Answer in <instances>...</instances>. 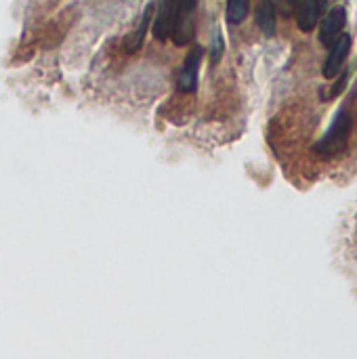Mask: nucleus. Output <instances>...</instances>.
I'll list each match as a JSON object with an SVG mask.
<instances>
[{
    "label": "nucleus",
    "mask_w": 357,
    "mask_h": 359,
    "mask_svg": "<svg viewBox=\"0 0 357 359\" xmlns=\"http://www.w3.org/2000/svg\"><path fill=\"white\" fill-rule=\"evenodd\" d=\"M349 135H351V114L349 107L343 105L337 114L332 124L328 126L326 135L314 145V151L322 158H332L339 156L347 149L349 143Z\"/></svg>",
    "instance_id": "f257e3e1"
},
{
    "label": "nucleus",
    "mask_w": 357,
    "mask_h": 359,
    "mask_svg": "<svg viewBox=\"0 0 357 359\" xmlns=\"http://www.w3.org/2000/svg\"><path fill=\"white\" fill-rule=\"evenodd\" d=\"M198 0H177L175 2V23L170 38L177 46H185L194 38V11Z\"/></svg>",
    "instance_id": "f03ea898"
},
{
    "label": "nucleus",
    "mask_w": 357,
    "mask_h": 359,
    "mask_svg": "<svg viewBox=\"0 0 357 359\" xmlns=\"http://www.w3.org/2000/svg\"><path fill=\"white\" fill-rule=\"evenodd\" d=\"M349 50H351V36L349 34H341V38L332 46H328V55H326L324 65H322V74L326 80H335L341 74V69L349 57Z\"/></svg>",
    "instance_id": "7ed1b4c3"
},
{
    "label": "nucleus",
    "mask_w": 357,
    "mask_h": 359,
    "mask_svg": "<svg viewBox=\"0 0 357 359\" xmlns=\"http://www.w3.org/2000/svg\"><path fill=\"white\" fill-rule=\"evenodd\" d=\"M345 23H347V11H345V6L330 8L328 15L320 23V42L324 46H332L341 38V34L345 29Z\"/></svg>",
    "instance_id": "20e7f679"
},
{
    "label": "nucleus",
    "mask_w": 357,
    "mask_h": 359,
    "mask_svg": "<svg viewBox=\"0 0 357 359\" xmlns=\"http://www.w3.org/2000/svg\"><path fill=\"white\" fill-rule=\"evenodd\" d=\"M202 57H204V50L200 46H194L187 53V57L183 61V67H181V74H179V82H177V86H179L181 93H196Z\"/></svg>",
    "instance_id": "39448f33"
},
{
    "label": "nucleus",
    "mask_w": 357,
    "mask_h": 359,
    "mask_svg": "<svg viewBox=\"0 0 357 359\" xmlns=\"http://www.w3.org/2000/svg\"><path fill=\"white\" fill-rule=\"evenodd\" d=\"M175 2L177 0H158L156 2V15H154V21L149 27H151L154 38L160 42L170 38L173 23H175Z\"/></svg>",
    "instance_id": "423d86ee"
},
{
    "label": "nucleus",
    "mask_w": 357,
    "mask_h": 359,
    "mask_svg": "<svg viewBox=\"0 0 357 359\" xmlns=\"http://www.w3.org/2000/svg\"><path fill=\"white\" fill-rule=\"evenodd\" d=\"M326 0H299L297 4V25L301 32H314L324 13Z\"/></svg>",
    "instance_id": "0eeeda50"
},
{
    "label": "nucleus",
    "mask_w": 357,
    "mask_h": 359,
    "mask_svg": "<svg viewBox=\"0 0 357 359\" xmlns=\"http://www.w3.org/2000/svg\"><path fill=\"white\" fill-rule=\"evenodd\" d=\"M154 13H156V2H149V4L145 6L143 15H141L139 25H137V27L126 36V40H124V50H126V53H137V50L143 46L145 34H147V29H149V25H151V21H154Z\"/></svg>",
    "instance_id": "6e6552de"
},
{
    "label": "nucleus",
    "mask_w": 357,
    "mask_h": 359,
    "mask_svg": "<svg viewBox=\"0 0 357 359\" xmlns=\"http://www.w3.org/2000/svg\"><path fill=\"white\" fill-rule=\"evenodd\" d=\"M255 21L259 25V29L265 36H276V27H278V13H276V4L271 0H259L257 8H255Z\"/></svg>",
    "instance_id": "1a4fd4ad"
},
{
    "label": "nucleus",
    "mask_w": 357,
    "mask_h": 359,
    "mask_svg": "<svg viewBox=\"0 0 357 359\" xmlns=\"http://www.w3.org/2000/svg\"><path fill=\"white\" fill-rule=\"evenodd\" d=\"M250 11V0H227V8H225V17L227 23L238 25L248 17Z\"/></svg>",
    "instance_id": "9d476101"
},
{
    "label": "nucleus",
    "mask_w": 357,
    "mask_h": 359,
    "mask_svg": "<svg viewBox=\"0 0 357 359\" xmlns=\"http://www.w3.org/2000/svg\"><path fill=\"white\" fill-rule=\"evenodd\" d=\"M347 80H349V72H341V74H339V78L335 80V84L328 88V93H322V99H324V101H332V99H337V97L345 90Z\"/></svg>",
    "instance_id": "9b49d317"
},
{
    "label": "nucleus",
    "mask_w": 357,
    "mask_h": 359,
    "mask_svg": "<svg viewBox=\"0 0 357 359\" xmlns=\"http://www.w3.org/2000/svg\"><path fill=\"white\" fill-rule=\"evenodd\" d=\"M223 48H225L223 34H221V29H215L213 48H210V61H213V63H219V61H221V57H223Z\"/></svg>",
    "instance_id": "f8f14e48"
},
{
    "label": "nucleus",
    "mask_w": 357,
    "mask_h": 359,
    "mask_svg": "<svg viewBox=\"0 0 357 359\" xmlns=\"http://www.w3.org/2000/svg\"><path fill=\"white\" fill-rule=\"evenodd\" d=\"M295 4H297V0H280V6H282V11H284L286 15L290 13V8H292Z\"/></svg>",
    "instance_id": "ddd939ff"
}]
</instances>
